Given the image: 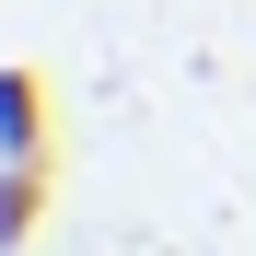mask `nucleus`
<instances>
[{
  "label": "nucleus",
  "instance_id": "nucleus-1",
  "mask_svg": "<svg viewBox=\"0 0 256 256\" xmlns=\"http://www.w3.org/2000/svg\"><path fill=\"white\" fill-rule=\"evenodd\" d=\"M0 163H47V70L0 58Z\"/></svg>",
  "mask_w": 256,
  "mask_h": 256
},
{
  "label": "nucleus",
  "instance_id": "nucleus-2",
  "mask_svg": "<svg viewBox=\"0 0 256 256\" xmlns=\"http://www.w3.org/2000/svg\"><path fill=\"white\" fill-rule=\"evenodd\" d=\"M47 222V163H0V256Z\"/></svg>",
  "mask_w": 256,
  "mask_h": 256
}]
</instances>
